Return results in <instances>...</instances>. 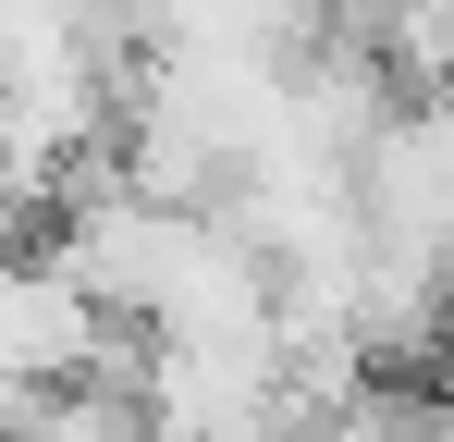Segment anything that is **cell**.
Here are the masks:
<instances>
[{
	"label": "cell",
	"mask_w": 454,
	"mask_h": 442,
	"mask_svg": "<svg viewBox=\"0 0 454 442\" xmlns=\"http://www.w3.org/2000/svg\"><path fill=\"white\" fill-rule=\"evenodd\" d=\"M12 442H148L136 430V406H111V393H50V406H25V418H0Z\"/></svg>",
	"instance_id": "cell-2"
},
{
	"label": "cell",
	"mask_w": 454,
	"mask_h": 442,
	"mask_svg": "<svg viewBox=\"0 0 454 442\" xmlns=\"http://www.w3.org/2000/svg\"><path fill=\"white\" fill-rule=\"evenodd\" d=\"M98 307L74 295V271L50 246H0V418L50 406V393H86V357H98Z\"/></svg>",
	"instance_id": "cell-1"
},
{
	"label": "cell",
	"mask_w": 454,
	"mask_h": 442,
	"mask_svg": "<svg viewBox=\"0 0 454 442\" xmlns=\"http://www.w3.org/2000/svg\"><path fill=\"white\" fill-rule=\"evenodd\" d=\"M0 442H12V430H0Z\"/></svg>",
	"instance_id": "cell-3"
}]
</instances>
